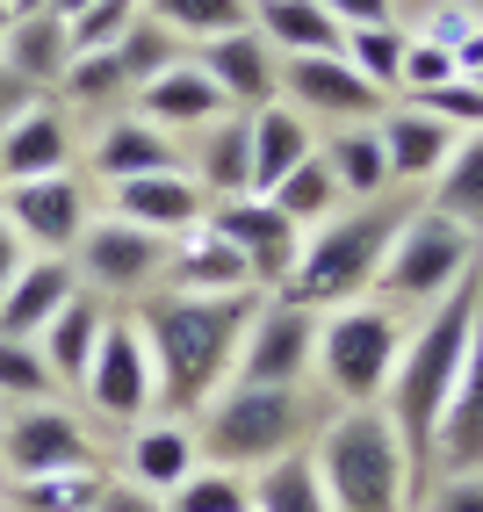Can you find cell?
Here are the masks:
<instances>
[{"instance_id": "816d5d0a", "label": "cell", "mask_w": 483, "mask_h": 512, "mask_svg": "<svg viewBox=\"0 0 483 512\" xmlns=\"http://www.w3.org/2000/svg\"><path fill=\"white\" fill-rule=\"evenodd\" d=\"M0 37H8V8H0Z\"/></svg>"}, {"instance_id": "83f0119b", "label": "cell", "mask_w": 483, "mask_h": 512, "mask_svg": "<svg viewBox=\"0 0 483 512\" xmlns=\"http://www.w3.org/2000/svg\"><path fill=\"white\" fill-rule=\"evenodd\" d=\"M195 462H202V440L181 419H145L130 433V484H145L152 498H166L181 476H195Z\"/></svg>"}, {"instance_id": "7c38bea8", "label": "cell", "mask_w": 483, "mask_h": 512, "mask_svg": "<svg viewBox=\"0 0 483 512\" xmlns=\"http://www.w3.org/2000/svg\"><path fill=\"white\" fill-rule=\"evenodd\" d=\"M282 101L296 116H318V123H383L390 94H375L361 73L339 51H318V58H282Z\"/></svg>"}, {"instance_id": "4316f807", "label": "cell", "mask_w": 483, "mask_h": 512, "mask_svg": "<svg viewBox=\"0 0 483 512\" xmlns=\"http://www.w3.org/2000/svg\"><path fill=\"white\" fill-rule=\"evenodd\" d=\"M195 181L210 202H231V195H253V116H217L202 130V152H195Z\"/></svg>"}, {"instance_id": "b9f144b4", "label": "cell", "mask_w": 483, "mask_h": 512, "mask_svg": "<svg viewBox=\"0 0 483 512\" xmlns=\"http://www.w3.org/2000/svg\"><path fill=\"white\" fill-rule=\"evenodd\" d=\"M65 94H80V101H109V94H130V73H123V58H116V51H80V58H73V73H65Z\"/></svg>"}, {"instance_id": "8fae6325", "label": "cell", "mask_w": 483, "mask_h": 512, "mask_svg": "<svg viewBox=\"0 0 483 512\" xmlns=\"http://www.w3.org/2000/svg\"><path fill=\"white\" fill-rule=\"evenodd\" d=\"M0 217L22 238V253H65L87 238V188L73 174H37V181H0Z\"/></svg>"}, {"instance_id": "5b68a950", "label": "cell", "mask_w": 483, "mask_h": 512, "mask_svg": "<svg viewBox=\"0 0 483 512\" xmlns=\"http://www.w3.org/2000/svg\"><path fill=\"white\" fill-rule=\"evenodd\" d=\"M310 426L303 390L282 383H224L210 404H202V455L217 469H267L274 455H289Z\"/></svg>"}, {"instance_id": "ab89813d", "label": "cell", "mask_w": 483, "mask_h": 512, "mask_svg": "<svg viewBox=\"0 0 483 512\" xmlns=\"http://www.w3.org/2000/svg\"><path fill=\"white\" fill-rule=\"evenodd\" d=\"M58 383L37 354V339H0V397H22V404H44Z\"/></svg>"}, {"instance_id": "44dd1931", "label": "cell", "mask_w": 483, "mask_h": 512, "mask_svg": "<svg viewBox=\"0 0 483 512\" xmlns=\"http://www.w3.org/2000/svg\"><path fill=\"white\" fill-rule=\"evenodd\" d=\"M375 138H383V159H390V188H426L455 152V130L433 123L426 109H383Z\"/></svg>"}, {"instance_id": "6da1fadb", "label": "cell", "mask_w": 483, "mask_h": 512, "mask_svg": "<svg viewBox=\"0 0 483 512\" xmlns=\"http://www.w3.org/2000/svg\"><path fill=\"white\" fill-rule=\"evenodd\" d=\"M260 311V289L238 296H188V289H152L145 311H137V332L152 347L159 368V404L166 412H202L238 368V339H246Z\"/></svg>"}, {"instance_id": "484cf974", "label": "cell", "mask_w": 483, "mask_h": 512, "mask_svg": "<svg viewBox=\"0 0 483 512\" xmlns=\"http://www.w3.org/2000/svg\"><path fill=\"white\" fill-rule=\"evenodd\" d=\"M0 58L44 94V87H65V73H73L80 51H73V29H65L58 15H22V22H8V37H0Z\"/></svg>"}, {"instance_id": "4dcf8cb0", "label": "cell", "mask_w": 483, "mask_h": 512, "mask_svg": "<svg viewBox=\"0 0 483 512\" xmlns=\"http://www.w3.org/2000/svg\"><path fill=\"white\" fill-rule=\"evenodd\" d=\"M246 484H253V512H332V498L318 484V455H310V448L274 455L267 469L246 476Z\"/></svg>"}, {"instance_id": "2e32d148", "label": "cell", "mask_w": 483, "mask_h": 512, "mask_svg": "<svg viewBox=\"0 0 483 512\" xmlns=\"http://www.w3.org/2000/svg\"><path fill=\"white\" fill-rule=\"evenodd\" d=\"M202 58V73L217 80V94L231 101L238 116H253V109H267V101H282V58L267 51V37L246 22V29H224V37H202L195 44Z\"/></svg>"}, {"instance_id": "52a82bcc", "label": "cell", "mask_w": 483, "mask_h": 512, "mask_svg": "<svg viewBox=\"0 0 483 512\" xmlns=\"http://www.w3.org/2000/svg\"><path fill=\"white\" fill-rule=\"evenodd\" d=\"M476 231L440 217V210H411L397 246L383 260V275H375V303H390V311H433V303L455 289L469 267H476Z\"/></svg>"}, {"instance_id": "f35d334b", "label": "cell", "mask_w": 483, "mask_h": 512, "mask_svg": "<svg viewBox=\"0 0 483 512\" xmlns=\"http://www.w3.org/2000/svg\"><path fill=\"white\" fill-rule=\"evenodd\" d=\"M137 15H145V0H94V8H80L73 22H65L73 29V51H116Z\"/></svg>"}, {"instance_id": "d6986e66", "label": "cell", "mask_w": 483, "mask_h": 512, "mask_svg": "<svg viewBox=\"0 0 483 512\" xmlns=\"http://www.w3.org/2000/svg\"><path fill=\"white\" fill-rule=\"evenodd\" d=\"M80 296V267L65 253H29L22 275L0 289V339H37L65 303Z\"/></svg>"}, {"instance_id": "30bf717a", "label": "cell", "mask_w": 483, "mask_h": 512, "mask_svg": "<svg viewBox=\"0 0 483 512\" xmlns=\"http://www.w3.org/2000/svg\"><path fill=\"white\" fill-rule=\"evenodd\" d=\"M318 368V311L303 303H260L246 339H238V368L231 383H282V390H303V375Z\"/></svg>"}, {"instance_id": "c3c4849f", "label": "cell", "mask_w": 483, "mask_h": 512, "mask_svg": "<svg viewBox=\"0 0 483 512\" xmlns=\"http://www.w3.org/2000/svg\"><path fill=\"white\" fill-rule=\"evenodd\" d=\"M22 260H29V253H22V238L8 231V217H0V289H8V282L22 275Z\"/></svg>"}, {"instance_id": "603a6c76", "label": "cell", "mask_w": 483, "mask_h": 512, "mask_svg": "<svg viewBox=\"0 0 483 512\" xmlns=\"http://www.w3.org/2000/svg\"><path fill=\"white\" fill-rule=\"evenodd\" d=\"M116 311L109 303H101L94 289H80L73 303H65V311L37 332V354H44V368H51V383L65 390V383H87V361H94V347H101V325H109Z\"/></svg>"}, {"instance_id": "7402d4cb", "label": "cell", "mask_w": 483, "mask_h": 512, "mask_svg": "<svg viewBox=\"0 0 483 512\" xmlns=\"http://www.w3.org/2000/svg\"><path fill=\"white\" fill-rule=\"evenodd\" d=\"M65 166H73V123L51 101H37L29 116L0 130V181H37V174H65Z\"/></svg>"}, {"instance_id": "277c9868", "label": "cell", "mask_w": 483, "mask_h": 512, "mask_svg": "<svg viewBox=\"0 0 483 512\" xmlns=\"http://www.w3.org/2000/svg\"><path fill=\"white\" fill-rule=\"evenodd\" d=\"M310 455H318V484H325L332 512H419L404 440H397L383 404H347L318 433Z\"/></svg>"}, {"instance_id": "9a60e30c", "label": "cell", "mask_w": 483, "mask_h": 512, "mask_svg": "<svg viewBox=\"0 0 483 512\" xmlns=\"http://www.w3.org/2000/svg\"><path fill=\"white\" fill-rule=\"evenodd\" d=\"M109 217L123 224H145L159 238H188L210 224V195L188 166H166V174H137V181H116L109 188Z\"/></svg>"}, {"instance_id": "f907efd6", "label": "cell", "mask_w": 483, "mask_h": 512, "mask_svg": "<svg viewBox=\"0 0 483 512\" xmlns=\"http://www.w3.org/2000/svg\"><path fill=\"white\" fill-rule=\"evenodd\" d=\"M80 8H94V0H51V15H58V22H73Z\"/></svg>"}, {"instance_id": "cb8c5ba5", "label": "cell", "mask_w": 483, "mask_h": 512, "mask_svg": "<svg viewBox=\"0 0 483 512\" xmlns=\"http://www.w3.org/2000/svg\"><path fill=\"white\" fill-rule=\"evenodd\" d=\"M166 166H181V152H174V138L152 130L145 116H116V123L94 138V152H87V174H94L101 188L137 181V174H166Z\"/></svg>"}, {"instance_id": "bcb514c9", "label": "cell", "mask_w": 483, "mask_h": 512, "mask_svg": "<svg viewBox=\"0 0 483 512\" xmlns=\"http://www.w3.org/2000/svg\"><path fill=\"white\" fill-rule=\"evenodd\" d=\"M325 15L339 29H368V22H397V0H325Z\"/></svg>"}, {"instance_id": "e575fe53", "label": "cell", "mask_w": 483, "mask_h": 512, "mask_svg": "<svg viewBox=\"0 0 483 512\" xmlns=\"http://www.w3.org/2000/svg\"><path fill=\"white\" fill-rule=\"evenodd\" d=\"M145 15L174 37H224V29H246L253 22V0H145Z\"/></svg>"}, {"instance_id": "ac0fdd59", "label": "cell", "mask_w": 483, "mask_h": 512, "mask_svg": "<svg viewBox=\"0 0 483 512\" xmlns=\"http://www.w3.org/2000/svg\"><path fill=\"white\" fill-rule=\"evenodd\" d=\"M433 462H447V476H455V469H483V303H476L455 390H447V412H440V433H433Z\"/></svg>"}, {"instance_id": "8d00e7d4", "label": "cell", "mask_w": 483, "mask_h": 512, "mask_svg": "<svg viewBox=\"0 0 483 512\" xmlns=\"http://www.w3.org/2000/svg\"><path fill=\"white\" fill-rule=\"evenodd\" d=\"M101 484H109L101 469H58V476H29V484H15V491H22L29 512H94Z\"/></svg>"}, {"instance_id": "9c48e42d", "label": "cell", "mask_w": 483, "mask_h": 512, "mask_svg": "<svg viewBox=\"0 0 483 512\" xmlns=\"http://www.w3.org/2000/svg\"><path fill=\"white\" fill-rule=\"evenodd\" d=\"M166 246H174V238H159L145 224L101 217V224H87V238L73 246V267H80V282L101 303H109V296H152L159 275H166Z\"/></svg>"}, {"instance_id": "8992f818", "label": "cell", "mask_w": 483, "mask_h": 512, "mask_svg": "<svg viewBox=\"0 0 483 512\" xmlns=\"http://www.w3.org/2000/svg\"><path fill=\"white\" fill-rule=\"evenodd\" d=\"M397 354H404V325L375 296L339 303V311L318 318V375L339 404H383Z\"/></svg>"}, {"instance_id": "ee69618b", "label": "cell", "mask_w": 483, "mask_h": 512, "mask_svg": "<svg viewBox=\"0 0 483 512\" xmlns=\"http://www.w3.org/2000/svg\"><path fill=\"white\" fill-rule=\"evenodd\" d=\"M419 512H483V469H455L440 491H426Z\"/></svg>"}, {"instance_id": "7dc6e473", "label": "cell", "mask_w": 483, "mask_h": 512, "mask_svg": "<svg viewBox=\"0 0 483 512\" xmlns=\"http://www.w3.org/2000/svg\"><path fill=\"white\" fill-rule=\"evenodd\" d=\"M94 512H166L145 484H130V476H123V484H101V498H94Z\"/></svg>"}, {"instance_id": "74e56055", "label": "cell", "mask_w": 483, "mask_h": 512, "mask_svg": "<svg viewBox=\"0 0 483 512\" xmlns=\"http://www.w3.org/2000/svg\"><path fill=\"white\" fill-rule=\"evenodd\" d=\"M116 58H123V73H130V94H137V87H145L152 73L181 65V37H174V29H159L152 15H137V22H130V37L116 44Z\"/></svg>"}, {"instance_id": "681fc988", "label": "cell", "mask_w": 483, "mask_h": 512, "mask_svg": "<svg viewBox=\"0 0 483 512\" xmlns=\"http://www.w3.org/2000/svg\"><path fill=\"white\" fill-rule=\"evenodd\" d=\"M8 8V22H22V15H51V0H0Z\"/></svg>"}, {"instance_id": "d4e9b609", "label": "cell", "mask_w": 483, "mask_h": 512, "mask_svg": "<svg viewBox=\"0 0 483 512\" xmlns=\"http://www.w3.org/2000/svg\"><path fill=\"white\" fill-rule=\"evenodd\" d=\"M253 29L267 37L274 58H318L347 44V29L325 15V0H253Z\"/></svg>"}, {"instance_id": "5bb4252c", "label": "cell", "mask_w": 483, "mask_h": 512, "mask_svg": "<svg viewBox=\"0 0 483 512\" xmlns=\"http://www.w3.org/2000/svg\"><path fill=\"white\" fill-rule=\"evenodd\" d=\"M210 224L238 246V260L253 267V289H282L289 267L303 253V224L282 217L267 195H231V202H210Z\"/></svg>"}, {"instance_id": "3957f363", "label": "cell", "mask_w": 483, "mask_h": 512, "mask_svg": "<svg viewBox=\"0 0 483 512\" xmlns=\"http://www.w3.org/2000/svg\"><path fill=\"white\" fill-rule=\"evenodd\" d=\"M404 202L375 195V202H347V210H332L325 224L303 231V253L289 267V282L274 289L282 303H303V311H339V303H361L383 275V260L404 231Z\"/></svg>"}, {"instance_id": "ffe728a7", "label": "cell", "mask_w": 483, "mask_h": 512, "mask_svg": "<svg viewBox=\"0 0 483 512\" xmlns=\"http://www.w3.org/2000/svg\"><path fill=\"white\" fill-rule=\"evenodd\" d=\"M159 289H188V296H238V289H253V267L238 260V246L217 231V224H202L188 238H174L166 246V275Z\"/></svg>"}, {"instance_id": "e0dca14e", "label": "cell", "mask_w": 483, "mask_h": 512, "mask_svg": "<svg viewBox=\"0 0 483 512\" xmlns=\"http://www.w3.org/2000/svg\"><path fill=\"white\" fill-rule=\"evenodd\" d=\"M137 116L152 130H166V138H202L217 116H231V101L217 94V80L195 58H181V65H166V73H152L137 87Z\"/></svg>"}, {"instance_id": "d590c367", "label": "cell", "mask_w": 483, "mask_h": 512, "mask_svg": "<svg viewBox=\"0 0 483 512\" xmlns=\"http://www.w3.org/2000/svg\"><path fill=\"white\" fill-rule=\"evenodd\" d=\"M166 512H253V484L238 469L195 462V476H181V484L166 491Z\"/></svg>"}, {"instance_id": "d6a6232c", "label": "cell", "mask_w": 483, "mask_h": 512, "mask_svg": "<svg viewBox=\"0 0 483 512\" xmlns=\"http://www.w3.org/2000/svg\"><path fill=\"white\" fill-rule=\"evenodd\" d=\"M267 202H274V210H282V217H296L303 231H310V224H325L332 210H347V195H339L332 166H325V152H310L303 166H289V174H282V181L267 188Z\"/></svg>"}, {"instance_id": "f1b7e54d", "label": "cell", "mask_w": 483, "mask_h": 512, "mask_svg": "<svg viewBox=\"0 0 483 512\" xmlns=\"http://www.w3.org/2000/svg\"><path fill=\"white\" fill-rule=\"evenodd\" d=\"M310 152H318V130H310V116H296L289 101H267V109H253V195H267V188L282 181L289 166H303Z\"/></svg>"}, {"instance_id": "7a4b0ae2", "label": "cell", "mask_w": 483, "mask_h": 512, "mask_svg": "<svg viewBox=\"0 0 483 512\" xmlns=\"http://www.w3.org/2000/svg\"><path fill=\"white\" fill-rule=\"evenodd\" d=\"M476 303H483V260L447 289L433 311H419V332H404V354L390 368V390H383V412L404 440V462H411V491H433V433L447 412V390H455V368L469 347V325H476Z\"/></svg>"}, {"instance_id": "836d02e7", "label": "cell", "mask_w": 483, "mask_h": 512, "mask_svg": "<svg viewBox=\"0 0 483 512\" xmlns=\"http://www.w3.org/2000/svg\"><path fill=\"white\" fill-rule=\"evenodd\" d=\"M404 44H411V37H404L397 22H368V29H347L339 58H347L375 94H397V87H404Z\"/></svg>"}, {"instance_id": "60d3db41", "label": "cell", "mask_w": 483, "mask_h": 512, "mask_svg": "<svg viewBox=\"0 0 483 512\" xmlns=\"http://www.w3.org/2000/svg\"><path fill=\"white\" fill-rule=\"evenodd\" d=\"M411 109H426L433 123H447L462 138V130H483V87L462 73V80H447V87H433V94H411Z\"/></svg>"}, {"instance_id": "7bdbcfd3", "label": "cell", "mask_w": 483, "mask_h": 512, "mask_svg": "<svg viewBox=\"0 0 483 512\" xmlns=\"http://www.w3.org/2000/svg\"><path fill=\"white\" fill-rule=\"evenodd\" d=\"M447 80H462L455 51L433 44V37H411V44H404V87H411V94H433V87H447Z\"/></svg>"}, {"instance_id": "f6af8a7d", "label": "cell", "mask_w": 483, "mask_h": 512, "mask_svg": "<svg viewBox=\"0 0 483 512\" xmlns=\"http://www.w3.org/2000/svg\"><path fill=\"white\" fill-rule=\"evenodd\" d=\"M37 101H44V94H37V87H29V80L15 73V65H8V58H0V130H8L15 116H29V109H37Z\"/></svg>"}, {"instance_id": "4fadbf2b", "label": "cell", "mask_w": 483, "mask_h": 512, "mask_svg": "<svg viewBox=\"0 0 483 512\" xmlns=\"http://www.w3.org/2000/svg\"><path fill=\"white\" fill-rule=\"evenodd\" d=\"M94 433L58 412V404H22V412L0 426V462H8L15 484H29V476H58V469H94Z\"/></svg>"}, {"instance_id": "ba28073f", "label": "cell", "mask_w": 483, "mask_h": 512, "mask_svg": "<svg viewBox=\"0 0 483 512\" xmlns=\"http://www.w3.org/2000/svg\"><path fill=\"white\" fill-rule=\"evenodd\" d=\"M87 404L101 419H116V426H145L152 419V404H159V368H152V347H145V332H137V318H109L101 325V347L87 361Z\"/></svg>"}, {"instance_id": "f546056e", "label": "cell", "mask_w": 483, "mask_h": 512, "mask_svg": "<svg viewBox=\"0 0 483 512\" xmlns=\"http://www.w3.org/2000/svg\"><path fill=\"white\" fill-rule=\"evenodd\" d=\"M325 166H332V181L347 202H375V195H390V159H383V138H375V123H339L325 130Z\"/></svg>"}, {"instance_id": "1f68e13d", "label": "cell", "mask_w": 483, "mask_h": 512, "mask_svg": "<svg viewBox=\"0 0 483 512\" xmlns=\"http://www.w3.org/2000/svg\"><path fill=\"white\" fill-rule=\"evenodd\" d=\"M426 188H433L426 210L455 217V224H483V130H462L455 152H447V166H440Z\"/></svg>"}]
</instances>
